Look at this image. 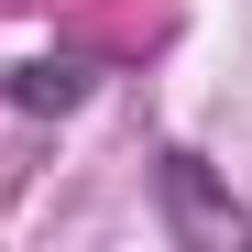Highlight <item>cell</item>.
Instances as JSON below:
<instances>
[{"instance_id": "6da1fadb", "label": "cell", "mask_w": 252, "mask_h": 252, "mask_svg": "<svg viewBox=\"0 0 252 252\" xmlns=\"http://www.w3.org/2000/svg\"><path fill=\"white\" fill-rule=\"evenodd\" d=\"M154 187H164V220H176L187 241H252V208L208 187V176H197V154H164V164H154Z\"/></svg>"}, {"instance_id": "7a4b0ae2", "label": "cell", "mask_w": 252, "mask_h": 252, "mask_svg": "<svg viewBox=\"0 0 252 252\" xmlns=\"http://www.w3.org/2000/svg\"><path fill=\"white\" fill-rule=\"evenodd\" d=\"M77 88H88L77 66H22V77H11V99H22V110H66Z\"/></svg>"}]
</instances>
